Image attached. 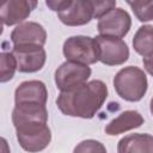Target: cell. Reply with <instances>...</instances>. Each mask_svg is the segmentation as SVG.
Here are the masks:
<instances>
[{
  "instance_id": "6da1fadb",
  "label": "cell",
  "mask_w": 153,
  "mask_h": 153,
  "mask_svg": "<svg viewBox=\"0 0 153 153\" xmlns=\"http://www.w3.org/2000/svg\"><path fill=\"white\" fill-rule=\"evenodd\" d=\"M108 97V86L102 80L87 81L69 91L60 92L56 98L59 110L71 117L92 118Z\"/></svg>"
},
{
  "instance_id": "7a4b0ae2",
  "label": "cell",
  "mask_w": 153,
  "mask_h": 153,
  "mask_svg": "<svg viewBox=\"0 0 153 153\" xmlns=\"http://www.w3.org/2000/svg\"><path fill=\"white\" fill-rule=\"evenodd\" d=\"M114 87L117 94L127 102H139L148 88L146 73L136 66H127L114 76Z\"/></svg>"
},
{
  "instance_id": "3957f363",
  "label": "cell",
  "mask_w": 153,
  "mask_h": 153,
  "mask_svg": "<svg viewBox=\"0 0 153 153\" xmlns=\"http://www.w3.org/2000/svg\"><path fill=\"white\" fill-rule=\"evenodd\" d=\"M14 128L20 147L29 153H37L45 149L51 141V131L47 123L26 122Z\"/></svg>"
},
{
  "instance_id": "277c9868",
  "label": "cell",
  "mask_w": 153,
  "mask_h": 153,
  "mask_svg": "<svg viewBox=\"0 0 153 153\" xmlns=\"http://www.w3.org/2000/svg\"><path fill=\"white\" fill-rule=\"evenodd\" d=\"M62 51L67 61H73L87 66L99 61L98 48L94 37L82 35L71 36L65 41Z\"/></svg>"
},
{
  "instance_id": "5b68a950",
  "label": "cell",
  "mask_w": 153,
  "mask_h": 153,
  "mask_svg": "<svg viewBox=\"0 0 153 153\" xmlns=\"http://www.w3.org/2000/svg\"><path fill=\"white\" fill-rule=\"evenodd\" d=\"M91 72L92 71L87 65L66 61L55 71V85L61 92L69 91L87 82L88 78L91 76Z\"/></svg>"
},
{
  "instance_id": "8992f818",
  "label": "cell",
  "mask_w": 153,
  "mask_h": 153,
  "mask_svg": "<svg viewBox=\"0 0 153 153\" xmlns=\"http://www.w3.org/2000/svg\"><path fill=\"white\" fill-rule=\"evenodd\" d=\"M94 39L98 48V59L103 65L118 66L129 59V48L122 38L98 35Z\"/></svg>"
},
{
  "instance_id": "52a82bcc",
  "label": "cell",
  "mask_w": 153,
  "mask_h": 153,
  "mask_svg": "<svg viewBox=\"0 0 153 153\" xmlns=\"http://www.w3.org/2000/svg\"><path fill=\"white\" fill-rule=\"evenodd\" d=\"M16 57L18 71L20 73H35L43 68L47 53L42 45L37 44H17L12 48Z\"/></svg>"
},
{
  "instance_id": "ba28073f",
  "label": "cell",
  "mask_w": 153,
  "mask_h": 153,
  "mask_svg": "<svg viewBox=\"0 0 153 153\" xmlns=\"http://www.w3.org/2000/svg\"><path fill=\"white\" fill-rule=\"evenodd\" d=\"M130 27L131 17L126 10L121 7H116L104 14L102 18L98 19L97 24V30L100 36L116 38L124 37L129 32Z\"/></svg>"
},
{
  "instance_id": "9c48e42d",
  "label": "cell",
  "mask_w": 153,
  "mask_h": 153,
  "mask_svg": "<svg viewBox=\"0 0 153 153\" xmlns=\"http://www.w3.org/2000/svg\"><path fill=\"white\" fill-rule=\"evenodd\" d=\"M57 16L67 26L85 25L93 18V2L92 0H66Z\"/></svg>"
},
{
  "instance_id": "30bf717a",
  "label": "cell",
  "mask_w": 153,
  "mask_h": 153,
  "mask_svg": "<svg viewBox=\"0 0 153 153\" xmlns=\"http://www.w3.org/2000/svg\"><path fill=\"white\" fill-rule=\"evenodd\" d=\"M37 6V1L32 0H7L1 5L0 18L4 25L12 26L24 23Z\"/></svg>"
},
{
  "instance_id": "8fae6325",
  "label": "cell",
  "mask_w": 153,
  "mask_h": 153,
  "mask_svg": "<svg viewBox=\"0 0 153 153\" xmlns=\"http://www.w3.org/2000/svg\"><path fill=\"white\" fill-rule=\"evenodd\" d=\"M10 38L13 45L37 44L43 47L47 42V31L39 23L24 22L12 30Z\"/></svg>"
},
{
  "instance_id": "7c38bea8",
  "label": "cell",
  "mask_w": 153,
  "mask_h": 153,
  "mask_svg": "<svg viewBox=\"0 0 153 153\" xmlns=\"http://www.w3.org/2000/svg\"><path fill=\"white\" fill-rule=\"evenodd\" d=\"M48 99V90L41 80H26L20 82L14 91V104L37 103L45 105Z\"/></svg>"
},
{
  "instance_id": "4fadbf2b",
  "label": "cell",
  "mask_w": 153,
  "mask_h": 153,
  "mask_svg": "<svg viewBox=\"0 0 153 153\" xmlns=\"http://www.w3.org/2000/svg\"><path fill=\"white\" fill-rule=\"evenodd\" d=\"M26 122H48V110L45 105L37 103H24L14 105L12 111V123L14 127Z\"/></svg>"
},
{
  "instance_id": "5bb4252c",
  "label": "cell",
  "mask_w": 153,
  "mask_h": 153,
  "mask_svg": "<svg viewBox=\"0 0 153 153\" xmlns=\"http://www.w3.org/2000/svg\"><path fill=\"white\" fill-rule=\"evenodd\" d=\"M145 120L142 115L136 110H126L121 112L117 117L111 120L105 126V134L110 136H115L122 133H126L128 130L139 128L143 124Z\"/></svg>"
},
{
  "instance_id": "9a60e30c",
  "label": "cell",
  "mask_w": 153,
  "mask_h": 153,
  "mask_svg": "<svg viewBox=\"0 0 153 153\" xmlns=\"http://www.w3.org/2000/svg\"><path fill=\"white\" fill-rule=\"evenodd\" d=\"M117 153H153V135L147 133L129 134L118 141Z\"/></svg>"
},
{
  "instance_id": "2e32d148",
  "label": "cell",
  "mask_w": 153,
  "mask_h": 153,
  "mask_svg": "<svg viewBox=\"0 0 153 153\" xmlns=\"http://www.w3.org/2000/svg\"><path fill=\"white\" fill-rule=\"evenodd\" d=\"M134 50L143 57L153 56V25H141L133 37Z\"/></svg>"
},
{
  "instance_id": "e0dca14e",
  "label": "cell",
  "mask_w": 153,
  "mask_h": 153,
  "mask_svg": "<svg viewBox=\"0 0 153 153\" xmlns=\"http://www.w3.org/2000/svg\"><path fill=\"white\" fill-rule=\"evenodd\" d=\"M17 69V61L12 51H2L0 54V81H10L13 78Z\"/></svg>"
},
{
  "instance_id": "ac0fdd59",
  "label": "cell",
  "mask_w": 153,
  "mask_h": 153,
  "mask_svg": "<svg viewBox=\"0 0 153 153\" xmlns=\"http://www.w3.org/2000/svg\"><path fill=\"white\" fill-rule=\"evenodd\" d=\"M127 4L140 22L145 23L153 20V0H134L127 1Z\"/></svg>"
},
{
  "instance_id": "d6986e66",
  "label": "cell",
  "mask_w": 153,
  "mask_h": 153,
  "mask_svg": "<svg viewBox=\"0 0 153 153\" xmlns=\"http://www.w3.org/2000/svg\"><path fill=\"white\" fill-rule=\"evenodd\" d=\"M73 153H108L105 146L97 140L87 139L81 142H79L74 149Z\"/></svg>"
},
{
  "instance_id": "ffe728a7",
  "label": "cell",
  "mask_w": 153,
  "mask_h": 153,
  "mask_svg": "<svg viewBox=\"0 0 153 153\" xmlns=\"http://www.w3.org/2000/svg\"><path fill=\"white\" fill-rule=\"evenodd\" d=\"M93 2V18L99 19L111 10L116 8L115 0H92Z\"/></svg>"
},
{
  "instance_id": "44dd1931",
  "label": "cell",
  "mask_w": 153,
  "mask_h": 153,
  "mask_svg": "<svg viewBox=\"0 0 153 153\" xmlns=\"http://www.w3.org/2000/svg\"><path fill=\"white\" fill-rule=\"evenodd\" d=\"M142 63H143L145 69L153 76V56L143 57V59H142Z\"/></svg>"
},
{
  "instance_id": "7402d4cb",
  "label": "cell",
  "mask_w": 153,
  "mask_h": 153,
  "mask_svg": "<svg viewBox=\"0 0 153 153\" xmlns=\"http://www.w3.org/2000/svg\"><path fill=\"white\" fill-rule=\"evenodd\" d=\"M149 110H151V114H152V116H153V97H152L151 103H149Z\"/></svg>"
}]
</instances>
